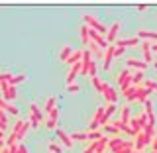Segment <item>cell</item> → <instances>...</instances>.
I'll use <instances>...</instances> for the list:
<instances>
[{"label":"cell","mask_w":157,"mask_h":153,"mask_svg":"<svg viewBox=\"0 0 157 153\" xmlns=\"http://www.w3.org/2000/svg\"><path fill=\"white\" fill-rule=\"evenodd\" d=\"M85 26H88L92 32H98L100 36H106V32H108V28L104 26V24L98 22V20L92 16V14H85Z\"/></svg>","instance_id":"obj_1"},{"label":"cell","mask_w":157,"mask_h":153,"mask_svg":"<svg viewBox=\"0 0 157 153\" xmlns=\"http://www.w3.org/2000/svg\"><path fill=\"white\" fill-rule=\"evenodd\" d=\"M120 28H122V22H114L110 28H108V32H106V36H104V39H106V43H108V45H112V43H114L116 39H118Z\"/></svg>","instance_id":"obj_2"},{"label":"cell","mask_w":157,"mask_h":153,"mask_svg":"<svg viewBox=\"0 0 157 153\" xmlns=\"http://www.w3.org/2000/svg\"><path fill=\"white\" fill-rule=\"evenodd\" d=\"M118 85H120V92H124L126 88L132 86V71L130 69H126V71H122L118 75Z\"/></svg>","instance_id":"obj_3"},{"label":"cell","mask_w":157,"mask_h":153,"mask_svg":"<svg viewBox=\"0 0 157 153\" xmlns=\"http://www.w3.org/2000/svg\"><path fill=\"white\" fill-rule=\"evenodd\" d=\"M102 94L106 96V100L110 102V104H116V100H118V92L114 90V86H110V85H102Z\"/></svg>","instance_id":"obj_4"},{"label":"cell","mask_w":157,"mask_h":153,"mask_svg":"<svg viewBox=\"0 0 157 153\" xmlns=\"http://www.w3.org/2000/svg\"><path fill=\"white\" fill-rule=\"evenodd\" d=\"M55 134H57L59 141H61V143H63V147H65V149H71V147L75 145V141L71 140V136H69L65 130H55Z\"/></svg>","instance_id":"obj_5"},{"label":"cell","mask_w":157,"mask_h":153,"mask_svg":"<svg viewBox=\"0 0 157 153\" xmlns=\"http://www.w3.org/2000/svg\"><path fill=\"white\" fill-rule=\"evenodd\" d=\"M88 37H90V41L94 43V45H98L100 49H106L108 47V43H106V39H104V36H100V33L98 32H88Z\"/></svg>","instance_id":"obj_6"},{"label":"cell","mask_w":157,"mask_h":153,"mask_svg":"<svg viewBox=\"0 0 157 153\" xmlns=\"http://www.w3.org/2000/svg\"><path fill=\"white\" fill-rule=\"evenodd\" d=\"M149 137H147L144 132H140V134H136V141H134V149H137V151H144V147L149 143Z\"/></svg>","instance_id":"obj_7"},{"label":"cell","mask_w":157,"mask_h":153,"mask_svg":"<svg viewBox=\"0 0 157 153\" xmlns=\"http://www.w3.org/2000/svg\"><path fill=\"white\" fill-rule=\"evenodd\" d=\"M114 43H112V45H108L106 49H104V57H102V59H104V69H106V71H110V65H112V59H114Z\"/></svg>","instance_id":"obj_8"},{"label":"cell","mask_w":157,"mask_h":153,"mask_svg":"<svg viewBox=\"0 0 157 153\" xmlns=\"http://www.w3.org/2000/svg\"><path fill=\"white\" fill-rule=\"evenodd\" d=\"M137 39L140 41H157V32H149V29H140L137 33Z\"/></svg>","instance_id":"obj_9"},{"label":"cell","mask_w":157,"mask_h":153,"mask_svg":"<svg viewBox=\"0 0 157 153\" xmlns=\"http://www.w3.org/2000/svg\"><path fill=\"white\" fill-rule=\"evenodd\" d=\"M141 51H144V63L149 65L153 61V53H151V43L149 41H141Z\"/></svg>","instance_id":"obj_10"},{"label":"cell","mask_w":157,"mask_h":153,"mask_svg":"<svg viewBox=\"0 0 157 153\" xmlns=\"http://www.w3.org/2000/svg\"><path fill=\"white\" fill-rule=\"evenodd\" d=\"M116 112V104H108V106H104V114H102V118H100V126H106V124H110V116Z\"/></svg>","instance_id":"obj_11"},{"label":"cell","mask_w":157,"mask_h":153,"mask_svg":"<svg viewBox=\"0 0 157 153\" xmlns=\"http://www.w3.org/2000/svg\"><path fill=\"white\" fill-rule=\"evenodd\" d=\"M134 151V141H122L118 147H114L110 153H132Z\"/></svg>","instance_id":"obj_12"},{"label":"cell","mask_w":157,"mask_h":153,"mask_svg":"<svg viewBox=\"0 0 157 153\" xmlns=\"http://www.w3.org/2000/svg\"><path fill=\"white\" fill-rule=\"evenodd\" d=\"M29 116H32V118H36L39 124H41V122L45 120V114H43V112L39 110V106H37V104H33V102L29 104Z\"/></svg>","instance_id":"obj_13"},{"label":"cell","mask_w":157,"mask_h":153,"mask_svg":"<svg viewBox=\"0 0 157 153\" xmlns=\"http://www.w3.org/2000/svg\"><path fill=\"white\" fill-rule=\"evenodd\" d=\"M149 94H151V90L149 88H145V86H137V92H136V100H140L141 104H144V102L147 100V98H149Z\"/></svg>","instance_id":"obj_14"},{"label":"cell","mask_w":157,"mask_h":153,"mask_svg":"<svg viewBox=\"0 0 157 153\" xmlns=\"http://www.w3.org/2000/svg\"><path fill=\"white\" fill-rule=\"evenodd\" d=\"M78 73H81V63L71 65V71H69V75H67V85H73V82H75V78H77Z\"/></svg>","instance_id":"obj_15"},{"label":"cell","mask_w":157,"mask_h":153,"mask_svg":"<svg viewBox=\"0 0 157 153\" xmlns=\"http://www.w3.org/2000/svg\"><path fill=\"white\" fill-rule=\"evenodd\" d=\"M126 65L132 67V69H137V71H144V73H145V69H147V65H145L144 61H140V59H126Z\"/></svg>","instance_id":"obj_16"},{"label":"cell","mask_w":157,"mask_h":153,"mask_svg":"<svg viewBox=\"0 0 157 153\" xmlns=\"http://www.w3.org/2000/svg\"><path fill=\"white\" fill-rule=\"evenodd\" d=\"M92 143H94V153H104L106 145H108V137H106V136H102L98 141H92Z\"/></svg>","instance_id":"obj_17"},{"label":"cell","mask_w":157,"mask_h":153,"mask_svg":"<svg viewBox=\"0 0 157 153\" xmlns=\"http://www.w3.org/2000/svg\"><path fill=\"white\" fill-rule=\"evenodd\" d=\"M144 78H145V73H144V71L132 73V86H140L141 82H144Z\"/></svg>","instance_id":"obj_18"},{"label":"cell","mask_w":157,"mask_h":153,"mask_svg":"<svg viewBox=\"0 0 157 153\" xmlns=\"http://www.w3.org/2000/svg\"><path fill=\"white\" fill-rule=\"evenodd\" d=\"M4 100H6V102H10V100H16V86H6V88H4Z\"/></svg>","instance_id":"obj_19"},{"label":"cell","mask_w":157,"mask_h":153,"mask_svg":"<svg viewBox=\"0 0 157 153\" xmlns=\"http://www.w3.org/2000/svg\"><path fill=\"white\" fill-rule=\"evenodd\" d=\"M82 61V51L78 49V51H73L71 55H69V59L65 63H69V65H75V63H81Z\"/></svg>","instance_id":"obj_20"},{"label":"cell","mask_w":157,"mask_h":153,"mask_svg":"<svg viewBox=\"0 0 157 153\" xmlns=\"http://www.w3.org/2000/svg\"><path fill=\"white\" fill-rule=\"evenodd\" d=\"M26 75H12L10 77V81H8V85L10 86H18V85H22V82H26Z\"/></svg>","instance_id":"obj_21"},{"label":"cell","mask_w":157,"mask_h":153,"mask_svg":"<svg viewBox=\"0 0 157 153\" xmlns=\"http://www.w3.org/2000/svg\"><path fill=\"white\" fill-rule=\"evenodd\" d=\"M53 108H57V98L55 96H49L47 102H45V108H43V114H49Z\"/></svg>","instance_id":"obj_22"},{"label":"cell","mask_w":157,"mask_h":153,"mask_svg":"<svg viewBox=\"0 0 157 153\" xmlns=\"http://www.w3.org/2000/svg\"><path fill=\"white\" fill-rule=\"evenodd\" d=\"M136 92H137V86H130V88H126L122 94L126 96L128 102H134V100H136Z\"/></svg>","instance_id":"obj_23"},{"label":"cell","mask_w":157,"mask_h":153,"mask_svg":"<svg viewBox=\"0 0 157 153\" xmlns=\"http://www.w3.org/2000/svg\"><path fill=\"white\" fill-rule=\"evenodd\" d=\"M88 32H90V28H88V26H82V28H81V41L85 43V45H88V43H90Z\"/></svg>","instance_id":"obj_24"},{"label":"cell","mask_w":157,"mask_h":153,"mask_svg":"<svg viewBox=\"0 0 157 153\" xmlns=\"http://www.w3.org/2000/svg\"><path fill=\"white\" fill-rule=\"evenodd\" d=\"M141 86L149 88L151 92H157V81H151V78H144V82H141Z\"/></svg>","instance_id":"obj_25"},{"label":"cell","mask_w":157,"mask_h":153,"mask_svg":"<svg viewBox=\"0 0 157 153\" xmlns=\"http://www.w3.org/2000/svg\"><path fill=\"white\" fill-rule=\"evenodd\" d=\"M122 141H124L122 137H112V140H108V145H106V149H108V151H112L114 147H118V145H120Z\"/></svg>","instance_id":"obj_26"},{"label":"cell","mask_w":157,"mask_h":153,"mask_svg":"<svg viewBox=\"0 0 157 153\" xmlns=\"http://www.w3.org/2000/svg\"><path fill=\"white\" fill-rule=\"evenodd\" d=\"M102 132H104V134H114V136L120 134V130H118L114 124H106V126H102Z\"/></svg>","instance_id":"obj_27"},{"label":"cell","mask_w":157,"mask_h":153,"mask_svg":"<svg viewBox=\"0 0 157 153\" xmlns=\"http://www.w3.org/2000/svg\"><path fill=\"white\" fill-rule=\"evenodd\" d=\"M141 132H144V134H145L147 137H149V140H153L155 134H157V132H155V126H149V124H145V128H144Z\"/></svg>","instance_id":"obj_28"},{"label":"cell","mask_w":157,"mask_h":153,"mask_svg":"<svg viewBox=\"0 0 157 153\" xmlns=\"http://www.w3.org/2000/svg\"><path fill=\"white\" fill-rule=\"evenodd\" d=\"M130 120H132L130 106H124V108H122V122H124V124H130Z\"/></svg>","instance_id":"obj_29"},{"label":"cell","mask_w":157,"mask_h":153,"mask_svg":"<svg viewBox=\"0 0 157 153\" xmlns=\"http://www.w3.org/2000/svg\"><path fill=\"white\" fill-rule=\"evenodd\" d=\"M90 82H92V86H94V90L102 94V85H104V82H102L98 77H92V78H90Z\"/></svg>","instance_id":"obj_30"},{"label":"cell","mask_w":157,"mask_h":153,"mask_svg":"<svg viewBox=\"0 0 157 153\" xmlns=\"http://www.w3.org/2000/svg\"><path fill=\"white\" fill-rule=\"evenodd\" d=\"M102 114H104V106H98L96 112H94V118H92V122H96V124L100 126V118H102Z\"/></svg>","instance_id":"obj_31"},{"label":"cell","mask_w":157,"mask_h":153,"mask_svg":"<svg viewBox=\"0 0 157 153\" xmlns=\"http://www.w3.org/2000/svg\"><path fill=\"white\" fill-rule=\"evenodd\" d=\"M96 73H98V67H96V61H94V59H92V61H90V67H88V77H98L96 75Z\"/></svg>","instance_id":"obj_32"},{"label":"cell","mask_w":157,"mask_h":153,"mask_svg":"<svg viewBox=\"0 0 157 153\" xmlns=\"http://www.w3.org/2000/svg\"><path fill=\"white\" fill-rule=\"evenodd\" d=\"M100 137H102V132H88V134H86V140H90V141H98V140H100Z\"/></svg>","instance_id":"obj_33"},{"label":"cell","mask_w":157,"mask_h":153,"mask_svg":"<svg viewBox=\"0 0 157 153\" xmlns=\"http://www.w3.org/2000/svg\"><path fill=\"white\" fill-rule=\"evenodd\" d=\"M24 124H26L24 120H16V124L12 126V134H14V136H18V134H20V130L24 128Z\"/></svg>","instance_id":"obj_34"},{"label":"cell","mask_w":157,"mask_h":153,"mask_svg":"<svg viewBox=\"0 0 157 153\" xmlns=\"http://www.w3.org/2000/svg\"><path fill=\"white\" fill-rule=\"evenodd\" d=\"M71 136L73 141H85L86 140V134H82V132H75V134H69Z\"/></svg>","instance_id":"obj_35"},{"label":"cell","mask_w":157,"mask_h":153,"mask_svg":"<svg viewBox=\"0 0 157 153\" xmlns=\"http://www.w3.org/2000/svg\"><path fill=\"white\" fill-rule=\"evenodd\" d=\"M71 53H73V49L69 47V45H65V47H63V51H61V61L65 63L67 59H69V55H71Z\"/></svg>","instance_id":"obj_36"},{"label":"cell","mask_w":157,"mask_h":153,"mask_svg":"<svg viewBox=\"0 0 157 153\" xmlns=\"http://www.w3.org/2000/svg\"><path fill=\"white\" fill-rule=\"evenodd\" d=\"M47 120H53V122L59 120V108H53V110L49 112V114H47Z\"/></svg>","instance_id":"obj_37"},{"label":"cell","mask_w":157,"mask_h":153,"mask_svg":"<svg viewBox=\"0 0 157 153\" xmlns=\"http://www.w3.org/2000/svg\"><path fill=\"white\" fill-rule=\"evenodd\" d=\"M4 112H8V114H14V116H18V108H16V106H12V104H6V108H4Z\"/></svg>","instance_id":"obj_38"},{"label":"cell","mask_w":157,"mask_h":153,"mask_svg":"<svg viewBox=\"0 0 157 153\" xmlns=\"http://www.w3.org/2000/svg\"><path fill=\"white\" fill-rule=\"evenodd\" d=\"M145 116H147V124H149V126H155V124H157L155 112H151V114H145Z\"/></svg>","instance_id":"obj_39"},{"label":"cell","mask_w":157,"mask_h":153,"mask_svg":"<svg viewBox=\"0 0 157 153\" xmlns=\"http://www.w3.org/2000/svg\"><path fill=\"white\" fill-rule=\"evenodd\" d=\"M16 141H18V137L14 136V134H10L8 137H6V145L10 147V145H16Z\"/></svg>","instance_id":"obj_40"},{"label":"cell","mask_w":157,"mask_h":153,"mask_svg":"<svg viewBox=\"0 0 157 153\" xmlns=\"http://www.w3.org/2000/svg\"><path fill=\"white\" fill-rule=\"evenodd\" d=\"M47 147H49V151H51V153H63V149H61L57 143H49Z\"/></svg>","instance_id":"obj_41"},{"label":"cell","mask_w":157,"mask_h":153,"mask_svg":"<svg viewBox=\"0 0 157 153\" xmlns=\"http://www.w3.org/2000/svg\"><path fill=\"white\" fill-rule=\"evenodd\" d=\"M67 90L71 92V94H75V92H78V90H81V86H78V85H75V82H73V85H67Z\"/></svg>","instance_id":"obj_42"},{"label":"cell","mask_w":157,"mask_h":153,"mask_svg":"<svg viewBox=\"0 0 157 153\" xmlns=\"http://www.w3.org/2000/svg\"><path fill=\"white\" fill-rule=\"evenodd\" d=\"M144 106H145V110H144L145 114H151V112H153V104H151L149 100H145V102H144Z\"/></svg>","instance_id":"obj_43"},{"label":"cell","mask_w":157,"mask_h":153,"mask_svg":"<svg viewBox=\"0 0 157 153\" xmlns=\"http://www.w3.org/2000/svg\"><path fill=\"white\" fill-rule=\"evenodd\" d=\"M43 124H45L47 130H55L57 128V122H53V120H47V122H43Z\"/></svg>","instance_id":"obj_44"},{"label":"cell","mask_w":157,"mask_h":153,"mask_svg":"<svg viewBox=\"0 0 157 153\" xmlns=\"http://www.w3.org/2000/svg\"><path fill=\"white\" fill-rule=\"evenodd\" d=\"M28 124H29V126H32V128H33V130H36V128H39V122L36 120V118H32V116H29V120H28Z\"/></svg>","instance_id":"obj_45"},{"label":"cell","mask_w":157,"mask_h":153,"mask_svg":"<svg viewBox=\"0 0 157 153\" xmlns=\"http://www.w3.org/2000/svg\"><path fill=\"white\" fill-rule=\"evenodd\" d=\"M10 77H12L10 73H0V82H8Z\"/></svg>","instance_id":"obj_46"},{"label":"cell","mask_w":157,"mask_h":153,"mask_svg":"<svg viewBox=\"0 0 157 153\" xmlns=\"http://www.w3.org/2000/svg\"><path fill=\"white\" fill-rule=\"evenodd\" d=\"M4 145H6V136H4V132L0 130V149H2Z\"/></svg>","instance_id":"obj_47"},{"label":"cell","mask_w":157,"mask_h":153,"mask_svg":"<svg viewBox=\"0 0 157 153\" xmlns=\"http://www.w3.org/2000/svg\"><path fill=\"white\" fill-rule=\"evenodd\" d=\"M149 143H151V147H153L151 151H157V134H155V137H153V140L149 141Z\"/></svg>","instance_id":"obj_48"},{"label":"cell","mask_w":157,"mask_h":153,"mask_svg":"<svg viewBox=\"0 0 157 153\" xmlns=\"http://www.w3.org/2000/svg\"><path fill=\"white\" fill-rule=\"evenodd\" d=\"M85 153H94V143H90V145H88L86 149H85Z\"/></svg>","instance_id":"obj_49"},{"label":"cell","mask_w":157,"mask_h":153,"mask_svg":"<svg viewBox=\"0 0 157 153\" xmlns=\"http://www.w3.org/2000/svg\"><path fill=\"white\" fill-rule=\"evenodd\" d=\"M136 8H137V12H144V10L147 8V4H137V6H136Z\"/></svg>","instance_id":"obj_50"},{"label":"cell","mask_w":157,"mask_h":153,"mask_svg":"<svg viewBox=\"0 0 157 153\" xmlns=\"http://www.w3.org/2000/svg\"><path fill=\"white\" fill-rule=\"evenodd\" d=\"M18 153H28V149L24 145H18Z\"/></svg>","instance_id":"obj_51"},{"label":"cell","mask_w":157,"mask_h":153,"mask_svg":"<svg viewBox=\"0 0 157 153\" xmlns=\"http://www.w3.org/2000/svg\"><path fill=\"white\" fill-rule=\"evenodd\" d=\"M0 153H8V147H6V145H4V147H2V149H0Z\"/></svg>","instance_id":"obj_52"},{"label":"cell","mask_w":157,"mask_h":153,"mask_svg":"<svg viewBox=\"0 0 157 153\" xmlns=\"http://www.w3.org/2000/svg\"><path fill=\"white\" fill-rule=\"evenodd\" d=\"M132 153H145V151H137V149H134V151H132Z\"/></svg>","instance_id":"obj_53"},{"label":"cell","mask_w":157,"mask_h":153,"mask_svg":"<svg viewBox=\"0 0 157 153\" xmlns=\"http://www.w3.org/2000/svg\"><path fill=\"white\" fill-rule=\"evenodd\" d=\"M155 69H157V61H155Z\"/></svg>","instance_id":"obj_54"},{"label":"cell","mask_w":157,"mask_h":153,"mask_svg":"<svg viewBox=\"0 0 157 153\" xmlns=\"http://www.w3.org/2000/svg\"><path fill=\"white\" fill-rule=\"evenodd\" d=\"M104 153H110V151H104Z\"/></svg>","instance_id":"obj_55"}]
</instances>
